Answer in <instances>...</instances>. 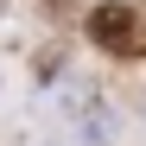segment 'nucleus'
Returning a JSON list of instances; mask_svg holds the SVG:
<instances>
[{
    "instance_id": "nucleus-3",
    "label": "nucleus",
    "mask_w": 146,
    "mask_h": 146,
    "mask_svg": "<svg viewBox=\"0 0 146 146\" xmlns=\"http://www.w3.org/2000/svg\"><path fill=\"white\" fill-rule=\"evenodd\" d=\"M114 133H121V114H114L108 102H95V108H83V121H76V140H83V146H108Z\"/></svg>"
},
{
    "instance_id": "nucleus-2",
    "label": "nucleus",
    "mask_w": 146,
    "mask_h": 146,
    "mask_svg": "<svg viewBox=\"0 0 146 146\" xmlns=\"http://www.w3.org/2000/svg\"><path fill=\"white\" fill-rule=\"evenodd\" d=\"M32 44V7L26 0H0V57Z\"/></svg>"
},
{
    "instance_id": "nucleus-1",
    "label": "nucleus",
    "mask_w": 146,
    "mask_h": 146,
    "mask_svg": "<svg viewBox=\"0 0 146 146\" xmlns=\"http://www.w3.org/2000/svg\"><path fill=\"white\" fill-rule=\"evenodd\" d=\"M89 38L102 51H140V13L121 0H102V7H89Z\"/></svg>"
}]
</instances>
